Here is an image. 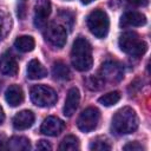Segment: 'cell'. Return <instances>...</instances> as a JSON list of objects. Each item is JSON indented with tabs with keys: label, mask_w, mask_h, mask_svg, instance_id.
<instances>
[{
	"label": "cell",
	"mask_w": 151,
	"mask_h": 151,
	"mask_svg": "<svg viewBox=\"0 0 151 151\" xmlns=\"http://www.w3.org/2000/svg\"><path fill=\"white\" fill-rule=\"evenodd\" d=\"M86 25H87V28L90 29V32L94 37H97L99 39H103L109 33L110 20H109L107 14L104 11L94 9L87 15Z\"/></svg>",
	"instance_id": "4"
},
{
	"label": "cell",
	"mask_w": 151,
	"mask_h": 151,
	"mask_svg": "<svg viewBox=\"0 0 151 151\" xmlns=\"http://www.w3.org/2000/svg\"><path fill=\"white\" fill-rule=\"evenodd\" d=\"M146 24V17L136 11L126 12L122 15L119 25L122 27H131V26H144Z\"/></svg>",
	"instance_id": "14"
},
{
	"label": "cell",
	"mask_w": 151,
	"mask_h": 151,
	"mask_svg": "<svg viewBox=\"0 0 151 151\" xmlns=\"http://www.w3.org/2000/svg\"><path fill=\"white\" fill-rule=\"evenodd\" d=\"M119 100H120V93L118 91L109 92V93L99 97V99H98V101L104 106H112V105L117 104Z\"/></svg>",
	"instance_id": "21"
},
{
	"label": "cell",
	"mask_w": 151,
	"mask_h": 151,
	"mask_svg": "<svg viewBox=\"0 0 151 151\" xmlns=\"http://www.w3.org/2000/svg\"><path fill=\"white\" fill-rule=\"evenodd\" d=\"M59 150H61V151H76V150H79V139L73 134L66 136L61 140V143L59 145Z\"/></svg>",
	"instance_id": "20"
},
{
	"label": "cell",
	"mask_w": 151,
	"mask_h": 151,
	"mask_svg": "<svg viewBox=\"0 0 151 151\" xmlns=\"http://www.w3.org/2000/svg\"><path fill=\"white\" fill-rule=\"evenodd\" d=\"M4 120H5V113H4V110H2V107L0 106V125L4 123Z\"/></svg>",
	"instance_id": "28"
},
{
	"label": "cell",
	"mask_w": 151,
	"mask_h": 151,
	"mask_svg": "<svg viewBox=\"0 0 151 151\" xmlns=\"http://www.w3.org/2000/svg\"><path fill=\"white\" fill-rule=\"evenodd\" d=\"M80 1H81L83 5H88V4H91V2L94 1V0H80Z\"/></svg>",
	"instance_id": "29"
},
{
	"label": "cell",
	"mask_w": 151,
	"mask_h": 151,
	"mask_svg": "<svg viewBox=\"0 0 151 151\" xmlns=\"http://www.w3.org/2000/svg\"><path fill=\"white\" fill-rule=\"evenodd\" d=\"M7 149L12 151H28L31 150V143L26 137L14 136L7 140Z\"/></svg>",
	"instance_id": "18"
},
{
	"label": "cell",
	"mask_w": 151,
	"mask_h": 151,
	"mask_svg": "<svg viewBox=\"0 0 151 151\" xmlns=\"http://www.w3.org/2000/svg\"><path fill=\"white\" fill-rule=\"evenodd\" d=\"M46 40L54 47L61 48L65 46L66 40H67V33L66 29L58 25V24H51L46 28Z\"/></svg>",
	"instance_id": "8"
},
{
	"label": "cell",
	"mask_w": 151,
	"mask_h": 151,
	"mask_svg": "<svg viewBox=\"0 0 151 151\" xmlns=\"http://www.w3.org/2000/svg\"><path fill=\"white\" fill-rule=\"evenodd\" d=\"M0 90H1V81H0Z\"/></svg>",
	"instance_id": "30"
},
{
	"label": "cell",
	"mask_w": 151,
	"mask_h": 151,
	"mask_svg": "<svg viewBox=\"0 0 151 151\" xmlns=\"http://www.w3.org/2000/svg\"><path fill=\"white\" fill-rule=\"evenodd\" d=\"M138 129V117L129 106L122 107L112 117L111 131L116 136H123L134 132Z\"/></svg>",
	"instance_id": "2"
},
{
	"label": "cell",
	"mask_w": 151,
	"mask_h": 151,
	"mask_svg": "<svg viewBox=\"0 0 151 151\" xmlns=\"http://www.w3.org/2000/svg\"><path fill=\"white\" fill-rule=\"evenodd\" d=\"M47 76V70L42 66V64L38 59H32L27 64V78L32 80L42 79Z\"/></svg>",
	"instance_id": "16"
},
{
	"label": "cell",
	"mask_w": 151,
	"mask_h": 151,
	"mask_svg": "<svg viewBox=\"0 0 151 151\" xmlns=\"http://www.w3.org/2000/svg\"><path fill=\"white\" fill-rule=\"evenodd\" d=\"M111 144L105 137H97L90 144V150H98V151H106L111 150Z\"/></svg>",
	"instance_id": "22"
},
{
	"label": "cell",
	"mask_w": 151,
	"mask_h": 151,
	"mask_svg": "<svg viewBox=\"0 0 151 151\" xmlns=\"http://www.w3.org/2000/svg\"><path fill=\"white\" fill-rule=\"evenodd\" d=\"M127 1L134 6H145L149 2V0H127Z\"/></svg>",
	"instance_id": "27"
},
{
	"label": "cell",
	"mask_w": 151,
	"mask_h": 151,
	"mask_svg": "<svg viewBox=\"0 0 151 151\" xmlns=\"http://www.w3.org/2000/svg\"><path fill=\"white\" fill-rule=\"evenodd\" d=\"M18 64L9 52H5L0 57V72L8 77H14L18 73Z\"/></svg>",
	"instance_id": "13"
},
{
	"label": "cell",
	"mask_w": 151,
	"mask_h": 151,
	"mask_svg": "<svg viewBox=\"0 0 151 151\" xmlns=\"http://www.w3.org/2000/svg\"><path fill=\"white\" fill-rule=\"evenodd\" d=\"M79 101H80V93L79 90L77 87H72L68 90L67 96H66V100H65V105L63 109V112L66 117H72L73 113L77 111L78 106H79Z\"/></svg>",
	"instance_id": "11"
},
{
	"label": "cell",
	"mask_w": 151,
	"mask_h": 151,
	"mask_svg": "<svg viewBox=\"0 0 151 151\" xmlns=\"http://www.w3.org/2000/svg\"><path fill=\"white\" fill-rule=\"evenodd\" d=\"M34 46H35V41H34V39L31 35H21V37H18L15 39V41H14V47L19 52H22V53L33 51Z\"/></svg>",
	"instance_id": "19"
},
{
	"label": "cell",
	"mask_w": 151,
	"mask_h": 151,
	"mask_svg": "<svg viewBox=\"0 0 151 151\" xmlns=\"http://www.w3.org/2000/svg\"><path fill=\"white\" fill-rule=\"evenodd\" d=\"M5 99L7 101V104L12 107H17L19 106L22 101H24V91L19 85H11L5 93Z\"/></svg>",
	"instance_id": "15"
},
{
	"label": "cell",
	"mask_w": 151,
	"mask_h": 151,
	"mask_svg": "<svg viewBox=\"0 0 151 151\" xmlns=\"http://www.w3.org/2000/svg\"><path fill=\"white\" fill-rule=\"evenodd\" d=\"M124 151H144V146L138 142H130L123 146Z\"/></svg>",
	"instance_id": "24"
},
{
	"label": "cell",
	"mask_w": 151,
	"mask_h": 151,
	"mask_svg": "<svg viewBox=\"0 0 151 151\" xmlns=\"http://www.w3.org/2000/svg\"><path fill=\"white\" fill-rule=\"evenodd\" d=\"M51 14L50 0H38L34 7V26L37 28H44L47 24V18Z\"/></svg>",
	"instance_id": "9"
},
{
	"label": "cell",
	"mask_w": 151,
	"mask_h": 151,
	"mask_svg": "<svg viewBox=\"0 0 151 151\" xmlns=\"http://www.w3.org/2000/svg\"><path fill=\"white\" fill-rule=\"evenodd\" d=\"M64 127H65V123L60 118L50 116L44 119V122L40 126V132L42 134L54 137V136H58L64 130Z\"/></svg>",
	"instance_id": "10"
},
{
	"label": "cell",
	"mask_w": 151,
	"mask_h": 151,
	"mask_svg": "<svg viewBox=\"0 0 151 151\" xmlns=\"http://www.w3.org/2000/svg\"><path fill=\"white\" fill-rule=\"evenodd\" d=\"M71 63L73 67L80 72L91 70L93 65L92 46L87 39L79 37L74 40L71 50Z\"/></svg>",
	"instance_id": "1"
},
{
	"label": "cell",
	"mask_w": 151,
	"mask_h": 151,
	"mask_svg": "<svg viewBox=\"0 0 151 151\" xmlns=\"http://www.w3.org/2000/svg\"><path fill=\"white\" fill-rule=\"evenodd\" d=\"M29 94L32 103L39 107H51L58 100L57 92L52 87L45 85H34Z\"/></svg>",
	"instance_id": "5"
},
{
	"label": "cell",
	"mask_w": 151,
	"mask_h": 151,
	"mask_svg": "<svg viewBox=\"0 0 151 151\" xmlns=\"http://www.w3.org/2000/svg\"><path fill=\"white\" fill-rule=\"evenodd\" d=\"M52 74L54 79L61 80V81H67L72 78V73L68 66L63 61H55L52 65Z\"/></svg>",
	"instance_id": "17"
},
{
	"label": "cell",
	"mask_w": 151,
	"mask_h": 151,
	"mask_svg": "<svg viewBox=\"0 0 151 151\" xmlns=\"http://www.w3.org/2000/svg\"><path fill=\"white\" fill-rule=\"evenodd\" d=\"M7 149V139H6V136L0 133V151L1 150H6Z\"/></svg>",
	"instance_id": "26"
},
{
	"label": "cell",
	"mask_w": 151,
	"mask_h": 151,
	"mask_svg": "<svg viewBox=\"0 0 151 151\" xmlns=\"http://www.w3.org/2000/svg\"><path fill=\"white\" fill-rule=\"evenodd\" d=\"M99 119H100V112H99V110L97 107L90 106V107H86L80 113V116L78 117V119H77V126H78V129L80 131L87 133V132L93 131L98 126Z\"/></svg>",
	"instance_id": "6"
},
{
	"label": "cell",
	"mask_w": 151,
	"mask_h": 151,
	"mask_svg": "<svg viewBox=\"0 0 151 151\" xmlns=\"http://www.w3.org/2000/svg\"><path fill=\"white\" fill-rule=\"evenodd\" d=\"M119 48L132 57H142L146 50L147 44L139 38L136 32H125L119 37Z\"/></svg>",
	"instance_id": "3"
},
{
	"label": "cell",
	"mask_w": 151,
	"mask_h": 151,
	"mask_svg": "<svg viewBox=\"0 0 151 151\" xmlns=\"http://www.w3.org/2000/svg\"><path fill=\"white\" fill-rule=\"evenodd\" d=\"M37 149L38 150H52V146L50 143H47V140L41 139L37 143Z\"/></svg>",
	"instance_id": "25"
},
{
	"label": "cell",
	"mask_w": 151,
	"mask_h": 151,
	"mask_svg": "<svg viewBox=\"0 0 151 151\" xmlns=\"http://www.w3.org/2000/svg\"><path fill=\"white\" fill-rule=\"evenodd\" d=\"M98 76L104 80V83H118L124 77V70L119 63L107 60L101 65Z\"/></svg>",
	"instance_id": "7"
},
{
	"label": "cell",
	"mask_w": 151,
	"mask_h": 151,
	"mask_svg": "<svg viewBox=\"0 0 151 151\" xmlns=\"http://www.w3.org/2000/svg\"><path fill=\"white\" fill-rule=\"evenodd\" d=\"M86 84H87V87L90 90H92V91H98V90H100V88H103L105 86L104 80L99 76H92V77H90L86 80Z\"/></svg>",
	"instance_id": "23"
},
{
	"label": "cell",
	"mask_w": 151,
	"mask_h": 151,
	"mask_svg": "<svg viewBox=\"0 0 151 151\" xmlns=\"http://www.w3.org/2000/svg\"><path fill=\"white\" fill-rule=\"evenodd\" d=\"M33 123H34V113L29 110H22L18 112L12 119V124L15 130H26L31 127Z\"/></svg>",
	"instance_id": "12"
}]
</instances>
